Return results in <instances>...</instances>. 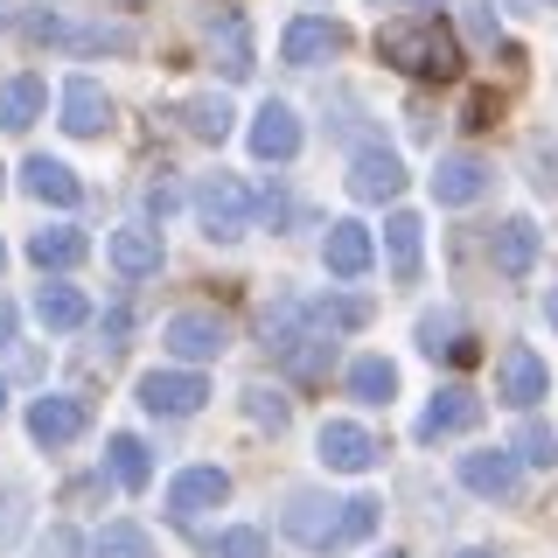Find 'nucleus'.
<instances>
[{
    "label": "nucleus",
    "mask_w": 558,
    "mask_h": 558,
    "mask_svg": "<svg viewBox=\"0 0 558 558\" xmlns=\"http://www.w3.org/2000/svg\"><path fill=\"white\" fill-rule=\"evenodd\" d=\"M377 57L405 77H447L453 70V35L440 28V14H412V22H391L377 35Z\"/></svg>",
    "instance_id": "f257e3e1"
},
{
    "label": "nucleus",
    "mask_w": 558,
    "mask_h": 558,
    "mask_svg": "<svg viewBox=\"0 0 558 558\" xmlns=\"http://www.w3.org/2000/svg\"><path fill=\"white\" fill-rule=\"evenodd\" d=\"M279 531L307 551H328V545H349V502H328L314 488H293L287 510H279Z\"/></svg>",
    "instance_id": "f03ea898"
},
{
    "label": "nucleus",
    "mask_w": 558,
    "mask_h": 558,
    "mask_svg": "<svg viewBox=\"0 0 558 558\" xmlns=\"http://www.w3.org/2000/svg\"><path fill=\"white\" fill-rule=\"evenodd\" d=\"M196 217H203L209 238H244L252 217H258V196L238 182V174H209V182L196 189Z\"/></svg>",
    "instance_id": "7ed1b4c3"
},
{
    "label": "nucleus",
    "mask_w": 558,
    "mask_h": 558,
    "mask_svg": "<svg viewBox=\"0 0 558 558\" xmlns=\"http://www.w3.org/2000/svg\"><path fill=\"white\" fill-rule=\"evenodd\" d=\"M223 322L217 314H203V307H189V314H168V328H161V349L174 363H217L223 356Z\"/></svg>",
    "instance_id": "20e7f679"
},
{
    "label": "nucleus",
    "mask_w": 558,
    "mask_h": 558,
    "mask_svg": "<svg viewBox=\"0 0 558 558\" xmlns=\"http://www.w3.org/2000/svg\"><path fill=\"white\" fill-rule=\"evenodd\" d=\"M203 398H209V384H203L196 363H189V371H147V377H140V405L161 412V418H189V412H203Z\"/></svg>",
    "instance_id": "39448f33"
},
{
    "label": "nucleus",
    "mask_w": 558,
    "mask_h": 558,
    "mask_svg": "<svg viewBox=\"0 0 558 558\" xmlns=\"http://www.w3.org/2000/svg\"><path fill=\"white\" fill-rule=\"evenodd\" d=\"M84 426H92V412H84V398H70V391H43L28 405V440L35 447H70Z\"/></svg>",
    "instance_id": "423d86ee"
},
{
    "label": "nucleus",
    "mask_w": 558,
    "mask_h": 558,
    "mask_svg": "<svg viewBox=\"0 0 558 558\" xmlns=\"http://www.w3.org/2000/svg\"><path fill=\"white\" fill-rule=\"evenodd\" d=\"M545 391H551V371H545V356H537V349H523V342H510V349L496 356V398H510V405H523V412H531Z\"/></svg>",
    "instance_id": "0eeeda50"
},
{
    "label": "nucleus",
    "mask_w": 558,
    "mask_h": 558,
    "mask_svg": "<svg viewBox=\"0 0 558 558\" xmlns=\"http://www.w3.org/2000/svg\"><path fill=\"white\" fill-rule=\"evenodd\" d=\"M461 482L475 488V496H488V502H510L517 488H523V461H517V447H482V453H461Z\"/></svg>",
    "instance_id": "6e6552de"
},
{
    "label": "nucleus",
    "mask_w": 558,
    "mask_h": 558,
    "mask_svg": "<svg viewBox=\"0 0 558 558\" xmlns=\"http://www.w3.org/2000/svg\"><path fill=\"white\" fill-rule=\"evenodd\" d=\"M398 189H405V161H398L391 147H356V161H349V196L356 203H391Z\"/></svg>",
    "instance_id": "1a4fd4ad"
},
{
    "label": "nucleus",
    "mask_w": 558,
    "mask_h": 558,
    "mask_svg": "<svg viewBox=\"0 0 558 558\" xmlns=\"http://www.w3.org/2000/svg\"><path fill=\"white\" fill-rule=\"evenodd\" d=\"M279 57L293 70H314V63L342 57V28L322 22V14H301V22H287V35H279Z\"/></svg>",
    "instance_id": "9d476101"
},
{
    "label": "nucleus",
    "mask_w": 558,
    "mask_h": 558,
    "mask_svg": "<svg viewBox=\"0 0 558 558\" xmlns=\"http://www.w3.org/2000/svg\"><path fill=\"white\" fill-rule=\"evenodd\" d=\"M105 126H112V98H105L98 77H70L63 84V133L70 140H98Z\"/></svg>",
    "instance_id": "9b49d317"
},
{
    "label": "nucleus",
    "mask_w": 558,
    "mask_h": 558,
    "mask_svg": "<svg viewBox=\"0 0 558 558\" xmlns=\"http://www.w3.org/2000/svg\"><path fill=\"white\" fill-rule=\"evenodd\" d=\"M231 502V475L223 468H182L168 482V510L174 517H203V510H223Z\"/></svg>",
    "instance_id": "f8f14e48"
},
{
    "label": "nucleus",
    "mask_w": 558,
    "mask_h": 558,
    "mask_svg": "<svg viewBox=\"0 0 558 558\" xmlns=\"http://www.w3.org/2000/svg\"><path fill=\"white\" fill-rule=\"evenodd\" d=\"M252 154L258 161H293V154H301V119H293V105L266 98L252 112Z\"/></svg>",
    "instance_id": "ddd939ff"
},
{
    "label": "nucleus",
    "mask_w": 558,
    "mask_h": 558,
    "mask_svg": "<svg viewBox=\"0 0 558 558\" xmlns=\"http://www.w3.org/2000/svg\"><path fill=\"white\" fill-rule=\"evenodd\" d=\"M322 461L336 468V475H371V468H377V440L356 426V418H328V426H322Z\"/></svg>",
    "instance_id": "4468645a"
},
{
    "label": "nucleus",
    "mask_w": 558,
    "mask_h": 558,
    "mask_svg": "<svg viewBox=\"0 0 558 558\" xmlns=\"http://www.w3.org/2000/svg\"><path fill=\"white\" fill-rule=\"evenodd\" d=\"M371 258H377V244H371V231H363L356 217L328 223V238H322V266L336 272V279H363V272H371Z\"/></svg>",
    "instance_id": "2eb2a0df"
},
{
    "label": "nucleus",
    "mask_w": 558,
    "mask_h": 558,
    "mask_svg": "<svg viewBox=\"0 0 558 558\" xmlns=\"http://www.w3.org/2000/svg\"><path fill=\"white\" fill-rule=\"evenodd\" d=\"M105 258H112L119 279H154V272H161V231H147V223H126V231H112Z\"/></svg>",
    "instance_id": "dca6fc26"
},
{
    "label": "nucleus",
    "mask_w": 558,
    "mask_h": 558,
    "mask_svg": "<svg viewBox=\"0 0 558 558\" xmlns=\"http://www.w3.org/2000/svg\"><path fill=\"white\" fill-rule=\"evenodd\" d=\"M488 189V161L482 154H440V168H433V196L447 209H468Z\"/></svg>",
    "instance_id": "f3484780"
},
{
    "label": "nucleus",
    "mask_w": 558,
    "mask_h": 558,
    "mask_svg": "<svg viewBox=\"0 0 558 558\" xmlns=\"http://www.w3.org/2000/svg\"><path fill=\"white\" fill-rule=\"evenodd\" d=\"M482 418V398L468 391V384H447V391H433V405L418 412V440H440V433H468Z\"/></svg>",
    "instance_id": "a211bd4d"
},
{
    "label": "nucleus",
    "mask_w": 558,
    "mask_h": 558,
    "mask_svg": "<svg viewBox=\"0 0 558 558\" xmlns=\"http://www.w3.org/2000/svg\"><path fill=\"white\" fill-rule=\"evenodd\" d=\"M488 258H496L502 279H523V272L537 266V223H531V217L496 223V238H488Z\"/></svg>",
    "instance_id": "6ab92c4d"
},
{
    "label": "nucleus",
    "mask_w": 558,
    "mask_h": 558,
    "mask_svg": "<svg viewBox=\"0 0 558 558\" xmlns=\"http://www.w3.org/2000/svg\"><path fill=\"white\" fill-rule=\"evenodd\" d=\"M418 252H426V223H418L412 209H391V217H384V258H391V279H412Z\"/></svg>",
    "instance_id": "aec40b11"
},
{
    "label": "nucleus",
    "mask_w": 558,
    "mask_h": 558,
    "mask_svg": "<svg viewBox=\"0 0 558 558\" xmlns=\"http://www.w3.org/2000/svg\"><path fill=\"white\" fill-rule=\"evenodd\" d=\"M35 322L57 328V336H70V328L92 322V301H84L77 287H63V279H49V287H35Z\"/></svg>",
    "instance_id": "412c9836"
},
{
    "label": "nucleus",
    "mask_w": 558,
    "mask_h": 558,
    "mask_svg": "<svg viewBox=\"0 0 558 558\" xmlns=\"http://www.w3.org/2000/svg\"><path fill=\"white\" fill-rule=\"evenodd\" d=\"M22 189H28L35 203H57V209H70V203L84 196V182H77L63 161H49V154H35V161L22 168Z\"/></svg>",
    "instance_id": "4be33fe9"
},
{
    "label": "nucleus",
    "mask_w": 558,
    "mask_h": 558,
    "mask_svg": "<svg viewBox=\"0 0 558 558\" xmlns=\"http://www.w3.org/2000/svg\"><path fill=\"white\" fill-rule=\"evenodd\" d=\"M84 252H92V238L70 231V223H57V231H35V238H28V258H35L43 272H70V266H84Z\"/></svg>",
    "instance_id": "5701e85b"
},
{
    "label": "nucleus",
    "mask_w": 558,
    "mask_h": 558,
    "mask_svg": "<svg viewBox=\"0 0 558 558\" xmlns=\"http://www.w3.org/2000/svg\"><path fill=\"white\" fill-rule=\"evenodd\" d=\"M105 453H112V482L119 488H147L154 482V453H147V440H140V433H112V440H105Z\"/></svg>",
    "instance_id": "b1692460"
},
{
    "label": "nucleus",
    "mask_w": 558,
    "mask_h": 558,
    "mask_svg": "<svg viewBox=\"0 0 558 558\" xmlns=\"http://www.w3.org/2000/svg\"><path fill=\"white\" fill-rule=\"evenodd\" d=\"M174 119H182V126L189 133H196V140H209V147H217V140L223 133H231V98H217V92H196V98H182V112H174Z\"/></svg>",
    "instance_id": "393cba45"
},
{
    "label": "nucleus",
    "mask_w": 558,
    "mask_h": 558,
    "mask_svg": "<svg viewBox=\"0 0 558 558\" xmlns=\"http://www.w3.org/2000/svg\"><path fill=\"white\" fill-rule=\"evenodd\" d=\"M349 398H363V405H391V398H398V363L356 356V363H349Z\"/></svg>",
    "instance_id": "a878e982"
},
{
    "label": "nucleus",
    "mask_w": 558,
    "mask_h": 558,
    "mask_svg": "<svg viewBox=\"0 0 558 558\" xmlns=\"http://www.w3.org/2000/svg\"><path fill=\"white\" fill-rule=\"evenodd\" d=\"M43 112V77H8L0 84V133H22Z\"/></svg>",
    "instance_id": "bb28decb"
},
{
    "label": "nucleus",
    "mask_w": 558,
    "mask_h": 558,
    "mask_svg": "<svg viewBox=\"0 0 558 558\" xmlns=\"http://www.w3.org/2000/svg\"><path fill=\"white\" fill-rule=\"evenodd\" d=\"M223 43V77H252V35H244L238 14H223L217 28H209V49Z\"/></svg>",
    "instance_id": "cd10ccee"
},
{
    "label": "nucleus",
    "mask_w": 558,
    "mask_h": 558,
    "mask_svg": "<svg viewBox=\"0 0 558 558\" xmlns=\"http://www.w3.org/2000/svg\"><path fill=\"white\" fill-rule=\"evenodd\" d=\"M510 447H517L523 468H551V461H558V433L545 426V418H523V426L510 433Z\"/></svg>",
    "instance_id": "c85d7f7f"
},
{
    "label": "nucleus",
    "mask_w": 558,
    "mask_h": 558,
    "mask_svg": "<svg viewBox=\"0 0 558 558\" xmlns=\"http://www.w3.org/2000/svg\"><path fill=\"white\" fill-rule=\"evenodd\" d=\"M92 558H154V537L140 531V523H105Z\"/></svg>",
    "instance_id": "c756f323"
},
{
    "label": "nucleus",
    "mask_w": 558,
    "mask_h": 558,
    "mask_svg": "<svg viewBox=\"0 0 558 558\" xmlns=\"http://www.w3.org/2000/svg\"><path fill=\"white\" fill-rule=\"evenodd\" d=\"M418 349H426V356H475V349L461 342V322H453V314H426V322H418Z\"/></svg>",
    "instance_id": "7c9ffc66"
},
{
    "label": "nucleus",
    "mask_w": 558,
    "mask_h": 558,
    "mask_svg": "<svg viewBox=\"0 0 558 558\" xmlns=\"http://www.w3.org/2000/svg\"><path fill=\"white\" fill-rule=\"evenodd\" d=\"M244 412H252V426H272V433H287V418H293V405L279 391H266V384H258V391H244Z\"/></svg>",
    "instance_id": "2f4dec72"
},
{
    "label": "nucleus",
    "mask_w": 558,
    "mask_h": 558,
    "mask_svg": "<svg viewBox=\"0 0 558 558\" xmlns=\"http://www.w3.org/2000/svg\"><path fill=\"white\" fill-rule=\"evenodd\" d=\"M22 510H28V488L22 482H0V545H14V537H22V523H28Z\"/></svg>",
    "instance_id": "473e14b6"
},
{
    "label": "nucleus",
    "mask_w": 558,
    "mask_h": 558,
    "mask_svg": "<svg viewBox=\"0 0 558 558\" xmlns=\"http://www.w3.org/2000/svg\"><path fill=\"white\" fill-rule=\"evenodd\" d=\"M217 558H266V537H258L252 523H231V531L217 537Z\"/></svg>",
    "instance_id": "72a5a7b5"
},
{
    "label": "nucleus",
    "mask_w": 558,
    "mask_h": 558,
    "mask_svg": "<svg viewBox=\"0 0 558 558\" xmlns=\"http://www.w3.org/2000/svg\"><path fill=\"white\" fill-rule=\"evenodd\" d=\"M377 531V502L371 496H349V537H371Z\"/></svg>",
    "instance_id": "f704fd0d"
},
{
    "label": "nucleus",
    "mask_w": 558,
    "mask_h": 558,
    "mask_svg": "<svg viewBox=\"0 0 558 558\" xmlns=\"http://www.w3.org/2000/svg\"><path fill=\"white\" fill-rule=\"evenodd\" d=\"M43 558H77V537H70V531H49L43 537Z\"/></svg>",
    "instance_id": "c9c22d12"
},
{
    "label": "nucleus",
    "mask_w": 558,
    "mask_h": 558,
    "mask_svg": "<svg viewBox=\"0 0 558 558\" xmlns=\"http://www.w3.org/2000/svg\"><path fill=\"white\" fill-rule=\"evenodd\" d=\"M147 209H154V217H168V209H174V189L154 182V189H147Z\"/></svg>",
    "instance_id": "e433bc0d"
},
{
    "label": "nucleus",
    "mask_w": 558,
    "mask_h": 558,
    "mask_svg": "<svg viewBox=\"0 0 558 558\" xmlns=\"http://www.w3.org/2000/svg\"><path fill=\"white\" fill-rule=\"evenodd\" d=\"M8 342H14V301L0 293V349H8Z\"/></svg>",
    "instance_id": "4c0bfd02"
},
{
    "label": "nucleus",
    "mask_w": 558,
    "mask_h": 558,
    "mask_svg": "<svg viewBox=\"0 0 558 558\" xmlns=\"http://www.w3.org/2000/svg\"><path fill=\"white\" fill-rule=\"evenodd\" d=\"M453 558H496V551H488V545H468V551H453Z\"/></svg>",
    "instance_id": "58836bf2"
},
{
    "label": "nucleus",
    "mask_w": 558,
    "mask_h": 558,
    "mask_svg": "<svg viewBox=\"0 0 558 558\" xmlns=\"http://www.w3.org/2000/svg\"><path fill=\"white\" fill-rule=\"evenodd\" d=\"M545 314H551V328H558V287H551V293H545Z\"/></svg>",
    "instance_id": "ea45409f"
},
{
    "label": "nucleus",
    "mask_w": 558,
    "mask_h": 558,
    "mask_svg": "<svg viewBox=\"0 0 558 558\" xmlns=\"http://www.w3.org/2000/svg\"><path fill=\"white\" fill-rule=\"evenodd\" d=\"M398 8H433V0H398Z\"/></svg>",
    "instance_id": "a19ab883"
},
{
    "label": "nucleus",
    "mask_w": 558,
    "mask_h": 558,
    "mask_svg": "<svg viewBox=\"0 0 558 558\" xmlns=\"http://www.w3.org/2000/svg\"><path fill=\"white\" fill-rule=\"evenodd\" d=\"M0 405H8V384H0Z\"/></svg>",
    "instance_id": "79ce46f5"
},
{
    "label": "nucleus",
    "mask_w": 558,
    "mask_h": 558,
    "mask_svg": "<svg viewBox=\"0 0 558 558\" xmlns=\"http://www.w3.org/2000/svg\"><path fill=\"white\" fill-rule=\"evenodd\" d=\"M384 558H405V551H384Z\"/></svg>",
    "instance_id": "37998d69"
},
{
    "label": "nucleus",
    "mask_w": 558,
    "mask_h": 558,
    "mask_svg": "<svg viewBox=\"0 0 558 558\" xmlns=\"http://www.w3.org/2000/svg\"><path fill=\"white\" fill-rule=\"evenodd\" d=\"M0 182H8V168H0Z\"/></svg>",
    "instance_id": "c03bdc74"
},
{
    "label": "nucleus",
    "mask_w": 558,
    "mask_h": 558,
    "mask_svg": "<svg viewBox=\"0 0 558 558\" xmlns=\"http://www.w3.org/2000/svg\"><path fill=\"white\" fill-rule=\"evenodd\" d=\"M0 258H8V244H0Z\"/></svg>",
    "instance_id": "a18cd8bd"
},
{
    "label": "nucleus",
    "mask_w": 558,
    "mask_h": 558,
    "mask_svg": "<svg viewBox=\"0 0 558 558\" xmlns=\"http://www.w3.org/2000/svg\"><path fill=\"white\" fill-rule=\"evenodd\" d=\"M551 8H558V0H551Z\"/></svg>",
    "instance_id": "49530a36"
}]
</instances>
